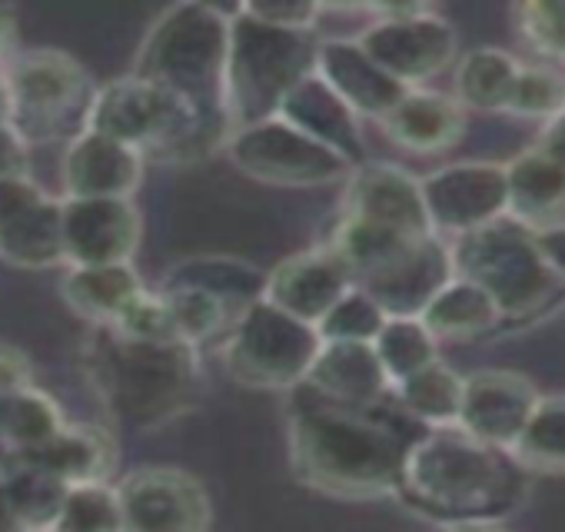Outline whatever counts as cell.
I'll return each mask as SVG.
<instances>
[{
  "instance_id": "obj_1",
  "label": "cell",
  "mask_w": 565,
  "mask_h": 532,
  "mask_svg": "<svg viewBox=\"0 0 565 532\" xmlns=\"http://www.w3.org/2000/svg\"><path fill=\"white\" fill-rule=\"evenodd\" d=\"M426 433L399 406H347L300 386L290 413L294 472L330 496L370 499L403 489L406 459Z\"/></svg>"
},
{
  "instance_id": "obj_2",
  "label": "cell",
  "mask_w": 565,
  "mask_h": 532,
  "mask_svg": "<svg viewBox=\"0 0 565 532\" xmlns=\"http://www.w3.org/2000/svg\"><path fill=\"white\" fill-rule=\"evenodd\" d=\"M399 492L449 525L495 522L525 499V469L509 449L459 426L426 429L406 459Z\"/></svg>"
},
{
  "instance_id": "obj_3",
  "label": "cell",
  "mask_w": 565,
  "mask_h": 532,
  "mask_svg": "<svg viewBox=\"0 0 565 532\" xmlns=\"http://www.w3.org/2000/svg\"><path fill=\"white\" fill-rule=\"evenodd\" d=\"M230 67V18L206 4H177L163 11L147 31L134 74L153 81L193 110L213 134L230 140L226 104Z\"/></svg>"
},
{
  "instance_id": "obj_4",
  "label": "cell",
  "mask_w": 565,
  "mask_h": 532,
  "mask_svg": "<svg viewBox=\"0 0 565 532\" xmlns=\"http://www.w3.org/2000/svg\"><path fill=\"white\" fill-rule=\"evenodd\" d=\"M87 376L104 406L130 426L150 429L180 416L200 383L196 347L127 340L110 327H97L87 347Z\"/></svg>"
},
{
  "instance_id": "obj_5",
  "label": "cell",
  "mask_w": 565,
  "mask_h": 532,
  "mask_svg": "<svg viewBox=\"0 0 565 532\" xmlns=\"http://www.w3.org/2000/svg\"><path fill=\"white\" fill-rule=\"evenodd\" d=\"M320 41L313 31L273 28L239 8L230 18L226 104L233 130L269 120L307 77L317 74Z\"/></svg>"
},
{
  "instance_id": "obj_6",
  "label": "cell",
  "mask_w": 565,
  "mask_h": 532,
  "mask_svg": "<svg viewBox=\"0 0 565 532\" xmlns=\"http://www.w3.org/2000/svg\"><path fill=\"white\" fill-rule=\"evenodd\" d=\"M449 253L456 277L479 284L502 310V320L539 313L558 287V277L539 249L535 230L515 216L456 236Z\"/></svg>"
},
{
  "instance_id": "obj_7",
  "label": "cell",
  "mask_w": 565,
  "mask_h": 532,
  "mask_svg": "<svg viewBox=\"0 0 565 532\" xmlns=\"http://www.w3.org/2000/svg\"><path fill=\"white\" fill-rule=\"evenodd\" d=\"M323 350L313 323L279 310L266 297L249 304L223 343L226 373L249 390H300Z\"/></svg>"
},
{
  "instance_id": "obj_8",
  "label": "cell",
  "mask_w": 565,
  "mask_h": 532,
  "mask_svg": "<svg viewBox=\"0 0 565 532\" xmlns=\"http://www.w3.org/2000/svg\"><path fill=\"white\" fill-rule=\"evenodd\" d=\"M14 97V130L31 143L77 137L87 130V114L97 87L87 71L64 51H31L8 67Z\"/></svg>"
},
{
  "instance_id": "obj_9",
  "label": "cell",
  "mask_w": 565,
  "mask_h": 532,
  "mask_svg": "<svg viewBox=\"0 0 565 532\" xmlns=\"http://www.w3.org/2000/svg\"><path fill=\"white\" fill-rule=\"evenodd\" d=\"M226 153L236 170L269 187H327L350 180V173L356 170L347 157L282 117L233 130L226 140Z\"/></svg>"
},
{
  "instance_id": "obj_10",
  "label": "cell",
  "mask_w": 565,
  "mask_h": 532,
  "mask_svg": "<svg viewBox=\"0 0 565 532\" xmlns=\"http://www.w3.org/2000/svg\"><path fill=\"white\" fill-rule=\"evenodd\" d=\"M360 44L386 74L416 91L456 61L459 38L452 24L429 8H383Z\"/></svg>"
},
{
  "instance_id": "obj_11",
  "label": "cell",
  "mask_w": 565,
  "mask_h": 532,
  "mask_svg": "<svg viewBox=\"0 0 565 532\" xmlns=\"http://www.w3.org/2000/svg\"><path fill=\"white\" fill-rule=\"evenodd\" d=\"M124 532H206L213 509L203 482L173 466H143L117 482Z\"/></svg>"
},
{
  "instance_id": "obj_12",
  "label": "cell",
  "mask_w": 565,
  "mask_h": 532,
  "mask_svg": "<svg viewBox=\"0 0 565 532\" xmlns=\"http://www.w3.org/2000/svg\"><path fill=\"white\" fill-rule=\"evenodd\" d=\"M423 200L429 223L439 233H472L509 216V173L505 163H449L423 177Z\"/></svg>"
},
{
  "instance_id": "obj_13",
  "label": "cell",
  "mask_w": 565,
  "mask_h": 532,
  "mask_svg": "<svg viewBox=\"0 0 565 532\" xmlns=\"http://www.w3.org/2000/svg\"><path fill=\"white\" fill-rule=\"evenodd\" d=\"M64 253L71 266H114L130 263L143 220L134 200H77L64 196Z\"/></svg>"
},
{
  "instance_id": "obj_14",
  "label": "cell",
  "mask_w": 565,
  "mask_h": 532,
  "mask_svg": "<svg viewBox=\"0 0 565 532\" xmlns=\"http://www.w3.org/2000/svg\"><path fill=\"white\" fill-rule=\"evenodd\" d=\"M539 390L522 373L509 370H476L466 376L462 386V409H459V429L469 436L509 449L522 436L529 416L539 406Z\"/></svg>"
},
{
  "instance_id": "obj_15",
  "label": "cell",
  "mask_w": 565,
  "mask_h": 532,
  "mask_svg": "<svg viewBox=\"0 0 565 532\" xmlns=\"http://www.w3.org/2000/svg\"><path fill=\"white\" fill-rule=\"evenodd\" d=\"M356 287L350 266L333 253V246L303 249L287 256L266 274V300L290 317L320 327L323 317Z\"/></svg>"
},
{
  "instance_id": "obj_16",
  "label": "cell",
  "mask_w": 565,
  "mask_h": 532,
  "mask_svg": "<svg viewBox=\"0 0 565 532\" xmlns=\"http://www.w3.org/2000/svg\"><path fill=\"white\" fill-rule=\"evenodd\" d=\"M143 153L94 134L81 130L67 140V150L61 157V187L64 196L77 200H134L140 180H143Z\"/></svg>"
},
{
  "instance_id": "obj_17",
  "label": "cell",
  "mask_w": 565,
  "mask_h": 532,
  "mask_svg": "<svg viewBox=\"0 0 565 532\" xmlns=\"http://www.w3.org/2000/svg\"><path fill=\"white\" fill-rule=\"evenodd\" d=\"M343 216H356L406 236H436L426 213L423 183L396 163L366 160L363 167H356L347 183Z\"/></svg>"
},
{
  "instance_id": "obj_18",
  "label": "cell",
  "mask_w": 565,
  "mask_h": 532,
  "mask_svg": "<svg viewBox=\"0 0 565 532\" xmlns=\"http://www.w3.org/2000/svg\"><path fill=\"white\" fill-rule=\"evenodd\" d=\"M456 277L452 253L439 236H426L409 246L399 259L383 266L380 274L360 287L390 313V317H423L433 297Z\"/></svg>"
},
{
  "instance_id": "obj_19",
  "label": "cell",
  "mask_w": 565,
  "mask_h": 532,
  "mask_svg": "<svg viewBox=\"0 0 565 532\" xmlns=\"http://www.w3.org/2000/svg\"><path fill=\"white\" fill-rule=\"evenodd\" d=\"M317 74L350 104L356 117L363 114L383 120L409 94V87L386 74L360 41H320Z\"/></svg>"
},
{
  "instance_id": "obj_20",
  "label": "cell",
  "mask_w": 565,
  "mask_h": 532,
  "mask_svg": "<svg viewBox=\"0 0 565 532\" xmlns=\"http://www.w3.org/2000/svg\"><path fill=\"white\" fill-rule=\"evenodd\" d=\"M303 386L347 406H376L393 390V380L373 343H323Z\"/></svg>"
},
{
  "instance_id": "obj_21",
  "label": "cell",
  "mask_w": 565,
  "mask_h": 532,
  "mask_svg": "<svg viewBox=\"0 0 565 532\" xmlns=\"http://www.w3.org/2000/svg\"><path fill=\"white\" fill-rule=\"evenodd\" d=\"M276 117L300 127L313 140L327 143L330 150L347 157L353 167L366 163V143L360 137L356 114L350 110V104L320 74L307 77L287 100H282Z\"/></svg>"
},
{
  "instance_id": "obj_22",
  "label": "cell",
  "mask_w": 565,
  "mask_h": 532,
  "mask_svg": "<svg viewBox=\"0 0 565 532\" xmlns=\"http://www.w3.org/2000/svg\"><path fill=\"white\" fill-rule=\"evenodd\" d=\"M386 137L409 153H443L462 140L466 117L452 97L436 91H409L383 120Z\"/></svg>"
},
{
  "instance_id": "obj_23",
  "label": "cell",
  "mask_w": 565,
  "mask_h": 532,
  "mask_svg": "<svg viewBox=\"0 0 565 532\" xmlns=\"http://www.w3.org/2000/svg\"><path fill=\"white\" fill-rule=\"evenodd\" d=\"M14 456V453H11ZM64 486H81V482H110L117 469V443L110 439L107 429L87 426V423H67L61 436H54L47 446L14 456Z\"/></svg>"
},
{
  "instance_id": "obj_24",
  "label": "cell",
  "mask_w": 565,
  "mask_h": 532,
  "mask_svg": "<svg viewBox=\"0 0 565 532\" xmlns=\"http://www.w3.org/2000/svg\"><path fill=\"white\" fill-rule=\"evenodd\" d=\"M143 280L134 263L114 266H71L61 280V297L81 320L94 327H114L120 313L143 294Z\"/></svg>"
},
{
  "instance_id": "obj_25",
  "label": "cell",
  "mask_w": 565,
  "mask_h": 532,
  "mask_svg": "<svg viewBox=\"0 0 565 532\" xmlns=\"http://www.w3.org/2000/svg\"><path fill=\"white\" fill-rule=\"evenodd\" d=\"M509 173V216L542 230L565 213V163L552 160L539 147L505 163Z\"/></svg>"
},
{
  "instance_id": "obj_26",
  "label": "cell",
  "mask_w": 565,
  "mask_h": 532,
  "mask_svg": "<svg viewBox=\"0 0 565 532\" xmlns=\"http://www.w3.org/2000/svg\"><path fill=\"white\" fill-rule=\"evenodd\" d=\"M0 259L21 270H54L67 266L64 253V206L44 196L28 213L0 226Z\"/></svg>"
},
{
  "instance_id": "obj_27",
  "label": "cell",
  "mask_w": 565,
  "mask_h": 532,
  "mask_svg": "<svg viewBox=\"0 0 565 532\" xmlns=\"http://www.w3.org/2000/svg\"><path fill=\"white\" fill-rule=\"evenodd\" d=\"M163 287H193L220 297L236 313L266 297V274L236 256H190L163 277Z\"/></svg>"
},
{
  "instance_id": "obj_28",
  "label": "cell",
  "mask_w": 565,
  "mask_h": 532,
  "mask_svg": "<svg viewBox=\"0 0 565 532\" xmlns=\"http://www.w3.org/2000/svg\"><path fill=\"white\" fill-rule=\"evenodd\" d=\"M436 340H472L502 323L495 300L472 280L452 277L419 317Z\"/></svg>"
},
{
  "instance_id": "obj_29",
  "label": "cell",
  "mask_w": 565,
  "mask_h": 532,
  "mask_svg": "<svg viewBox=\"0 0 565 532\" xmlns=\"http://www.w3.org/2000/svg\"><path fill=\"white\" fill-rule=\"evenodd\" d=\"M462 386L466 376L452 373L446 363H433L426 370H419L416 376L403 380L393 396L396 406L416 419L426 429H446V426H459V409H462Z\"/></svg>"
},
{
  "instance_id": "obj_30",
  "label": "cell",
  "mask_w": 565,
  "mask_h": 532,
  "mask_svg": "<svg viewBox=\"0 0 565 532\" xmlns=\"http://www.w3.org/2000/svg\"><path fill=\"white\" fill-rule=\"evenodd\" d=\"M519 67L499 47H479L456 64V104L462 110H505Z\"/></svg>"
},
{
  "instance_id": "obj_31",
  "label": "cell",
  "mask_w": 565,
  "mask_h": 532,
  "mask_svg": "<svg viewBox=\"0 0 565 532\" xmlns=\"http://www.w3.org/2000/svg\"><path fill=\"white\" fill-rule=\"evenodd\" d=\"M0 486H4L14 512L24 519V525L31 532H47L57 525L61 519V509H64V499H67V489L61 479L14 459L8 453V459L0 462Z\"/></svg>"
},
{
  "instance_id": "obj_32",
  "label": "cell",
  "mask_w": 565,
  "mask_h": 532,
  "mask_svg": "<svg viewBox=\"0 0 565 532\" xmlns=\"http://www.w3.org/2000/svg\"><path fill=\"white\" fill-rule=\"evenodd\" d=\"M67 429V416L61 409V403L38 390H18L8 403V416H4V433H0V443L8 446V453L24 456L34 453L41 446H47L54 436H61Z\"/></svg>"
},
{
  "instance_id": "obj_33",
  "label": "cell",
  "mask_w": 565,
  "mask_h": 532,
  "mask_svg": "<svg viewBox=\"0 0 565 532\" xmlns=\"http://www.w3.org/2000/svg\"><path fill=\"white\" fill-rule=\"evenodd\" d=\"M525 472L565 476V396H542L512 446Z\"/></svg>"
},
{
  "instance_id": "obj_34",
  "label": "cell",
  "mask_w": 565,
  "mask_h": 532,
  "mask_svg": "<svg viewBox=\"0 0 565 532\" xmlns=\"http://www.w3.org/2000/svg\"><path fill=\"white\" fill-rule=\"evenodd\" d=\"M373 347L393 380V390L403 380L416 376L419 370H426L439 360L436 337L429 333V327L419 317H390Z\"/></svg>"
},
{
  "instance_id": "obj_35",
  "label": "cell",
  "mask_w": 565,
  "mask_h": 532,
  "mask_svg": "<svg viewBox=\"0 0 565 532\" xmlns=\"http://www.w3.org/2000/svg\"><path fill=\"white\" fill-rule=\"evenodd\" d=\"M170 317L177 323V333L183 343L190 347H203L206 340H213L216 333H223L226 327H233V320L239 317L230 304H223L220 297L206 294V290H193V287H160Z\"/></svg>"
},
{
  "instance_id": "obj_36",
  "label": "cell",
  "mask_w": 565,
  "mask_h": 532,
  "mask_svg": "<svg viewBox=\"0 0 565 532\" xmlns=\"http://www.w3.org/2000/svg\"><path fill=\"white\" fill-rule=\"evenodd\" d=\"M57 532H124V502L117 482H81L67 489Z\"/></svg>"
},
{
  "instance_id": "obj_37",
  "label": "cell",
  "mask_w": 565,
  "mask_h": 532,
  "mask_svg": "<svg viewBox=\"0 0 565 532\" xmlns=\"http://www.w3.org/2000/svg\"><path fill=\"white\" fill-rule=\"evenodd\" d=\"M390 313L363 290L353 287L317 327L323 343H376L380 330L386 327Z\"/></svg>"
},
{
  "instance_id": "obj_38",
  "label": "cell",
  "mask_w": 565,
  "mask_h": 532,
  "mask_svg": "<svg viewBox=\"0 0 565 532\" xmlns=\"http://www.w3.org/2000/svg\"><path fill=\"white\" fill-rule=\"evenodd\" d=\"M565 107V81L562 74L548 67H519L512 97H509V114L515 117H539L552 120Z\"/></svg>"
},
{
  "instance_id": "obj_39",
  "label": "cell",
  "mask_w": 565,
  "mask_h": 532,
  "mask_svg": "<svg viewBox=\"0 0 565 532\" xmlns=\"http://www.w3.org/2000/svg\"><path fill=\"white\" fill-rule=\"evenodd\" d=\"M525 44L552 61H565V0H529L515 11Z\"/></svg>"
},
{
  "instance_id": "obj_40",
  "label": "cell",
  "mask_w": 565,
  "mask_h": 532,
  "mask_svg": "<svg viewBox=\"0 0 565 532\" xmlns=\"http://www.w3.org/2000/svg\"><path fill=\"white\" fill-rule=\"evenodd\" d=\"M110 330H117V333L127 337V340H143V343H173V340H180L177 323H173L170 307H167V300H163L160 290H157V294L143 290V294L120 313V320H117Z\"/></svg>"
},
{
  "instance_id": "obj_41",
  "label": "cell",
  "mask_w": 565,
  "mask_h": 532,
  "mask_svg": "<svg viewBox=\"0 0 565 532\" xmlns=\"http://www.w3.org/2000/svg\"><path fill=\"white\" fill-rule=\"evenodd\" d=\"M47 193L28 177V173H14V177H0V226H8L11 220H18L21 213H28L34 203H41Z\"/></svg>"
},
{
  "instance_id": "obj_42",
  "label": "cell",
  "mask_w": 565,
  "mask_h": 532,
  "mask_svg": "<svg viewBox=\"0 0 565 532\" xmlns=\"http://www.w3.org/2000/svg\"><path fill=\"white\" fill-rule=\"evenodd\" d=\"M253 18L273 24V28H287V31H313L320 8L317 4H243Z\"/></svg>"
},
{
  "instance_id": "obj_43",
  "label": "cell",
  "mask_w": 565,
  "mask_h": 532,
  "mask_svg": "<svg viewBox=\"0 0 565 532\" xmlns=\"http://www.w3.org/2000/svg\"><path fill=\"white\" fill-rule=\"evenodd\" d=\"M28 386H34V366H31V360L18 347L0 343V393L14 396L18 390H28Z\"/></svg>"
},
{
  "instance_id": "obj_44",
  "label": "cell",
  "mask_w": 565,
  "mask_h": 532,
  "mask_svg": "<svg viewBox=\"0 0 565 532\" xmlns=\"http://www.w3.org/2000/svg\"><path fill=\"white\" fill-rule=\"evenodd\" d=\"M28 173V140L14 124H0V177Z\"/></svg>"
},
{
  "instance_id": "obj_45",
  "label": "cell",
  "mask_w": 565,
  "mask_h": 532,
  "mask_svg": "<svg viewBox=\"0 0 565 532\" xmlns=\"http://www.w3.org/2000/svg\"><path fill=\"white\" fill-rule=\"evenodd\" d=\"M535 240H539V249H542L545 263L552 266V274L565 287V223H552V226L535 230Z\"/></svg>"
},
{
  "instance_id": "obj_46",
  "label": "cell",
  "mask_w": 565,
  "mask_h": 532,
  "mask_svg": "<svg viewBox=\"0 0 565 532\" xmlns=\"http://www.w3.org/2000/svg\"><path fill=\"white\" fill-rule=\"evenodd\" d=\"M539 150H542V153H548L552 160L565 163V107H562V110L545 124L542 140H539Z\"/></svg>"
},
{
  "instance_id": "obj_47",
  "label": "cell",
  "mask_w": 565,
  "mask_h": 532,
  "mask_svg": "<svg viewBox=\"0 0 565 532\" xmlns=\"http://www.w3.org/2000/svg\"><path fill=\"white\" fill-rule=\"evenodd\" d=\"M0 532H31V529L24 525V519L14 512V506H11L4 486H0Z\"/></svg>"
},
{
  "instance_id": "obj_48",
  "label": "cell",
  "mask_w": 565,
  "mask_h": 532,
  "mask_svg": "<svg viewBox=\"0 0 565 532\" xmlns=\"http://www.w3.org/2000/svg\"><path fill=\"white\" fill-rule=\"evenodd\" d=\"M14 120V97H11V84H8V71L0 67V124Z\"/></svg>"
},
{
  "instance_id": "obj_49",
  "label": "cell",
  "mask_w": 565,
  "mask_h": 532,
  "mask_svg": "<svg viewBox=\"0 0 565 532\" xmlns=\"http://www.w3.org/2000/svg\"><path fill=\"white\" fill-rule=\"evenodd\" d=\"M449 532H505V529H499L495 522H456L449 525Z\"/></svg>"
},
{
  "instance_id": "obj_50",
  "label": "cell",
  "mask_w": 565,
  "mask_h": 532,
  "mask_svg": "<svg viewBox=\"0 0 565 532\" xmlns=\"http://www.w3.org/2000/svg\"><path fill=\"white\" fill-rule=\"evenodd\" d=\"M8 44H11V21L4 18V11H0V61L8 54Z\"/></svg>"
},
{
  "instance_id": "obj_51",
  "label": "cell",
  "mask_w": 565,
  "mask_h": 532,
  "mask_svg": "<svg viewBox=\"0 0 565 532\" xmlns=\"http://www.w3.org/2000/svg\"><path fill=\"white\" fill-rule=\"evenodd\" d=\"M8 403H11V396H8V393H0V433H4V416H8Z\"/></svg>"
},
{
  "instance_id": "obj_52",
  "label": "cell",
  "mask_w": 565,
  "mask_h": 532,
  "mask_svg": "<svg viewBox=\"0 0 565 532\" xmlns=\"http://www.w3.org/2000/svg\"><path fill=\"white\" fill-rule=\"evenodd\" d=\"M47 532H57V529H47Z\"/></svg>"
}]
</instances>
